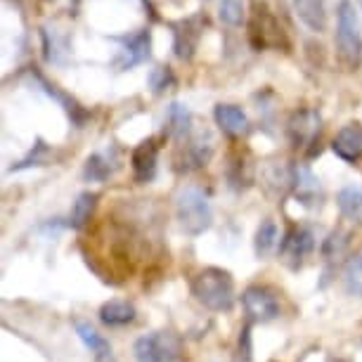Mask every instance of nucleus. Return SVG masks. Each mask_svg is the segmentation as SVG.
<instances>
[{"label": "nucleus", "instance_id": "1", "mask_svg": "<svg viewBox=\"0 0 362 362\" xmlns=\"http://www.w3.org/2000/svg\"><path fill=\"white\" fill-rule=\"evenodd\" d=\"M337 59L346 71H358L362 64V33L353 0H341L337 8Z\"/></svg>", "mask_w": 362, "mask_h": 362}, {"label": "nucleus", "instance_id": "2", "mask_svg": "<svg viewBox=\"0 0 362 362\" xmlns=\"http://www.w3.org/2000/svg\"><path fill=\"white\" fill-rule=\"evenodd\" d=\"M192 293L204 308L216 313H228L235 305V282L221 268H204L192 279Z\"/></svg>", "mask_w": 362, "mask_h": 362}, {"label": "nucleus", "instance_id": "3", "mask_svg": "<svg viewBox=\"0 0 362 362\" xmlns=\"http://www.w3.org/2000/svg\"><path fill=\"white\" fill-rule=\"evenodd\" d=\"M175 216L187 235L197 237L206 232L214 223V209H211L209 194L194 185L182 187L175 197Z\"/></svg>", "mask_w": 362, "mask_h": 362}, {"label": "nucleus", "instance_id": "4", "mask_svg": "<svg viewBox=\"0 0 362 362\" xmlns=\"http://www.w3.org/2000/svg\"><path fill=\"white\" fill-rule=\"evenodd\" d=\"M249 40L256 50H286L284 29L279 26V19L268 10V5H256L249 19Z\"/></svg>", "mask_w": 362, "mask_h": 362}, {"label": "nucleus", "instance_id": "5", "mask_svg": "<svg viewBox=\"0 0 362 362\" xmlns=\"http://www.w3.org/2000/svg\"><path fill=\"white\" fill-rule=\"evenodd\" d=\"M133 355L138 362H175L182 358V341L168 329L152 332L135 341Z\"/></svg>", "mask_w": 362, "mask_h": 362}, {"label": "nucleus", "instance_id": "6", "mask_svg": "<svg viewBox=\"0 0 362 362\" xmlns=\"http://www.w3.org/2000/svg\"><path fill=\"white\" fill-rule=\"evenodd\" d=\"M291 145L296 149H308V156L320 154V133H322V116L315 109H298L286 124Z\"/></svg>", "mask_w": 362, "mask_h": 362}, {"label": "nucleus", "instance_id": "7", "mask_svg": "<svg viewBox=\"0 0 362 362\" xmlns=\"http://www.w3.org/2000/svg\"><path fill=\"white\" fill-rule=\"evenodd\" d=\"M204 26H206V17L204 15H192L185 19H177V22L170 24L173 29V52L177 59L182 62H189V59L197 54V47H199Z\"/></svg>", "mask_w": 362, "mask_h": 362}, {"label": "nucleus", "instance_id": "8", "mask_svg": "<svg viewBox=\"0 0 362 362\" xmlns=\"http://www.w3.org/2000/svg\"><path fill=\"white\" fill-rule=\"evenodd\" d=\"M114 40H119L121 43V50L114 59V64L119 71L133 69L135 64H142L152 57V31L149 29L131 33V36H119Z\"/></svg>", "mask_w": 362, "mask_h": 362}, {"label": "nucleus", "instance_id": "9", "mask_svg": "<svg viewBox=\"0 0 362 362\" xmlns=\"http://www.w3.org/2000/svg\"><path fill=\"white\" fill-rule=\"evenodd\" d=\"M214 149H216L214 135L209 131H197L185 140V147L180 149V154H177V159H175L177 161L175 168L185 170V173L204 168L211 161V156H214Z\"/></svg>", "mask_w": 362, "mask_h": 362}, {"label": "nucleus", "instance_id": "10", "mask_svg": "<svg viewBox=\"0 0 362 362\" xmlns=\"http://www.w3.org/2000/svg\"><path fill=\"white\" fill-rule=\"evenodd\" d=\"M315 249V235L305 225H293L279 244V256L289 268H298Z\"/></svg>", "mask_w": 362, "mask_h": 362}, {"label": "nucleus", "instance_id": "11", "mask_svg": "<svg viewBox=\"0 0 362 362\" xmlns=\"http://www.w3.org/2000/svg\"><path fill=\"white\" fill-rule=\"evenodd\" d=\"M242 303L244 310L251 320L256 322H270V320L279 317V300L277 293L268 289V286L254 284L242 293Z\"/></svg>", "mask_w": 362, "mask_h": 362}, {"label": "nucleus", "instance_id": "12", "mask_svg": "<svg viewBox=\"0 0 362 362\" xmlns=\"http://www.w3.org/2000/svg\"><path fill=\"white\" fill-rule=\"evenodd\" d=\"M332 149L339 159H344L346 163L360 161L362 156V124L360 121H351L337 133V138L332 142Z\"/></svg>", "mask_w": 362, "mask_h": 362}, {"label": "nucleus", "instance_id": "13", "mask_svg": "<svg viewBox=\"0 0 362 362\" xmlns=\"http://www.w3.org/2000/svg\"><path fill=\"white\" fill-rule=\"evenodd\" d=\"M156 161H159V145H156V138L142 140L140 145L133 149V156H131L135 180L138 182L152 180L156 173Z\"/></svg>", "mask_w": 362, "mask_h": 362}, {"label": "nucleus", "instance_id": "14", "mask_svg": "<svg viewBox=\"0 0 362 362\" xmlns=\"http://www.w3.org/2000/svg\"><path fill=\"white\" fill-rule=\"evenodd\" d=\"M40 38H43V54H45V62L64 66L69 62V54H71V45H69V36L62 33L54 26H43L40 29Z\"/></svg>", "mask_w": 362, "mask_h": 362}, {"label": "nucleus", "instance_id": "15", "mask_svg": "<svg viewBox=\"0 0 362 362\" xmlns=\"http://www.w3.org/2000/svg\"><path fill=\"white\" fill-rule=\"evenodd\" d=\"M298 22L313 33L327 31V3L325 0H291Z\"/></svg>", "mask_w": 362, "mask_h": 362}, {"label": "nucleus", "instance_id": "16", "mask_svg": "<svg viewBox=\"0 0 362 362\" xmlns=\"http://www.w3.org/2000/svg\"><path fill=\"white\" fill-rule=\"evenodd\" d=\"M74 329H76L78 339L83 341V346L93 353L95 360L98 362H114L112 344H109V341L102 337L90 322H86V320H74Z\"/></svg>", "mask_w": 362, "mask_h": 362}, {"label": "nucleus", "instance_id": "17", "mask_svg": "<svg viewBox=\"0 0 362 362\" xmlns=\"http://www.w3.org/2000/svg\"><path fill=\"white\" fill-rule=\"evenodd\" d=\"M119 168V154L116 149H105V152H95L86 159L83 177L88 182H105L107 177L114 175V170Z\"/></svg>", "mask_w": 362, "mask_h": 362}, {"label": "nucleus", "instance_id": "18", "mask_svg": "<svg viewBox=\"0 0 362 362\" xmlns=\"http://www.w3.org/2000/svg\"><path fill=\"white\" fill-rule=\"evenodd\" d=\"M293 192H296V199L305 206H315L320 204V180L315 173L308 166H296L293 168Z\"/></svg>", "mask_w": 362, "mask_h": 362}, {"label": "nucleus", "instance_id": "19", "mask_svg": "<svg viewBox=\"0 0 362 362\" xmlns=\"http://www.w3.org/2000/svg\"><path fill=\"white\" fill-rule=\"evenodd\" d=\"M166 133L177 142H185L192 135V112L182 102H170L166 112Z\"/></svg>", "mask_w": 362, "mask_h": 362}, {"label": "nucleus", "instance_id": "20", "mask_svg": "<svg viewBox=\"0 0 362 362\" xmlns=\"http://www.w3.org/2000/svg\"><path fill=\"white\" fill-rule=\"evenodd\" d=\"M33 76H36L38 86L43 88V93H45V95H50L52 100H57L59 105H62V109H64V112H66V116H69V119H71V124H74V126H76V128H81V126L86 124V119H88V112H86L83 107L78 105L76 100H71L69 95H64L62 90H57V86H52L50 81H47L45 76H40L38 71H33Z\"/></svg>", "mask_w": 362, "mask_h": 362}, {"label": "nucleus", "instance_id": "21", "mask_svg": "<svg viewBox=\"0 0 362 362\" xmlns=\"http://www.w3.org/2000/svg\"><path fill=\"white\" fill-rule=\"evenodd\" d=\"M214 119L218 128L228 135H242L249 131V119L237 105H218L214 109Z\"/></svg>", "mask_w": 362, "mask_h": 362}, {"label": "nucleus", "instance_id": "22", "mask_svg": "<svg viewBox=\"0 0 362 362\" xmlns=\"http://www.w3.org/2000/svg\"><path fill=\"white\" fill-rule=\"evenodd\" d=\"M135 315H138V310H135V305L128 303V300H107L100 308V320L109 327L131 325Z\"/></svg>", "mask_w": 362, "mask_h": 362}, {"label": "nucleus", "instance_id": "23", "mask_svg": "<svg viewBox=\"0 0 362 362\" xmlns=\"http://www.w3.org/2000/svg\"><path fill=\"white\" fill-rule=\"evenodd\" d=\"M337 206L344 218L351 221H360L362 218V187L360 185H346L339 189L337 194Z\"/></svg>", "mask_w": 362, "mask_h": 362}, {"label": "nucleus", "instance_id": "24", "mask_svg": "<svg viewBox=\"0 0 362 362\" xmlns=\"http://www.w3.org/2000/svg\"><path fill=\"white\" fill-rule=\"evenodd\" d=\"M263 182L272 194H284L286 189L293 187V168H286L282 163H270L263 173Z\"/></svg>", "mask_w": 362, "mask_h": 362}, {"label": "nucleus", "instance_id": "25", "mask_svg": "<svg viewBox=\"0 0 362 362\" xmlns=\"http://www.w3.org/2000/svg\"><path fill=\"white\" fill-rule=\"evenodd\" d=\"M279 247V230L272 221H263L261 228L256 230V239H254V249L258 258H268L272 251Z\"/></svg>", "mask_w": 362, "mask_h": 362}, {"label": "nucleus", "instance_id": "26", "mask_svg": "<svg viewBox=\"0 0 362 362\" xmlns=\"http://www.w3.org/2000/svg\"><path fill=\"white\" fill-rule=\"evenodd\" d=\"M95 204H98V194L93 192H81L74 202V209H71V216H69V225L74 230H81L86 228L88 221H90L93 211H95Z\"/></svg>", "mask_w": 362, "mask_h": 362}, {"label": "nucleus", "instance_id": "27", "mask_svg": "<svg viewBox=\"0 0 362 362\" xmlns=\"http://www.w3.org/2000/svg\"><path fill=\"white\" fill-rule=\"evenodd\" d=\"M218 17H221L223 24L232 26V29H239V26L247 22L244 0H221L218 3Z\"/></svg>", "mask_w": 362, "mask_h": 362}, {"label": "nucleus", "instance_id": "28", "mask_svg": "<svg viewBox=\"0 0 362 362\" xmlns=\"http://www.w3.org/2000/svg\"><path fill=\"white\" fill-rule=\"evenodd\" d=\"M344 284L351 296L362 298V251H358L344 270Z\"/></svg>", "mask_w": 362, "mask_h": 362}, {"label": "nucleus", "instance_id": "29", "mask_svg": "<svg viewBox=\"0 0 362 362\" xmlns=\"http://www.w3.org/2000/svg\"><path fill=\"white\" fill-rule=\"evenodd\" d=\"M50 154H52L50 147H47L43 140H36V145H33L29 156H24V159L19 163H15L10 170H24V168H31V166H45L47 159H50Z\"/></svg>", "mask_w": 362, "mask_h": 362}, {"label": "nucleus", "instance_id": "30", "mask_svg": "<svg viewBox=\"0 0 362 362\" xmlns=\"http://www.w3.org/2000/svg\"><path fill=\"white\" fill-rule=\"evenodd\" d=\"M147 81H149V88H152L156 95L166 93L175 86V76H173V71H170V66H156V69H152V74H149Z\"/></svg>", "mask_w": 362, "mask_h": 362}]
</instances>
